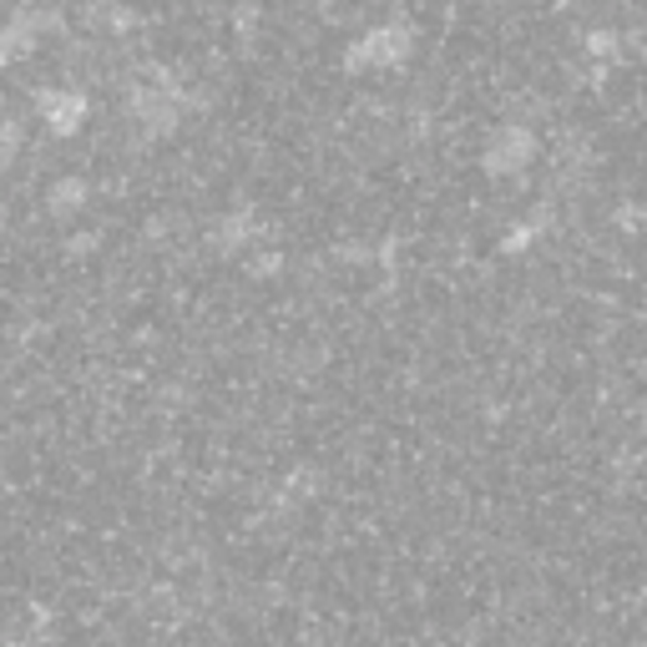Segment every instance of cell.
Here are the masks:
<instances>
[{
    "label": "cell",
    "instance_id": "obj_1",
    "mask_svg": "<svg viewBox=\"0 0 647 647\" xmlns=\"http://www.w3.org/2000/svg\"><path fill=\"white\" fill-rule=\"evenodd\" d=\"M41 112L46 122H51V132H76L81 127V117H87V102H81V91H46L41 97Z\"/></svg>",
    "mask_w": 647,
    "mask_h": 647
},
{
    "label": "cell",
    "instance_id": "obj_2",
    "mask_svg": "<svg viewBox=\"0 0 647 647\" xmlns=\"http://www.w3.org/2000/svg\"><path fill=\"white\" fill-rule=\"evenodd\" d=\"M410 51V41H405V30H375V36H365V46H354V66L365 61V66H380V61H399Z\"/></svg>",
    "mask_w": 647,
    "mask_h": 647
},
{
    "label": "cell",
    "instance_id": "obj_3",
    "mask_svg": "<svg viewBox=\"0 0 647 647\" xmlns=\"http://www.w3.org/2000/svg\"><path fill=\"white\" fill-rule=\"evenodd\" d=\"M527 152H531V137L516 132V127H506V132L491 142V167H496V173H511V167L527 162Z\"/></svg>",
    "mask_w": 647,
    "mask_h": 647
},
{
    "label": "cell",
    "instance_id": "obj_4",
    "mask_svg": "<svg viewBox=\"0 0 647 647\" xmlns=\"http://www.w3.org/2000/svg\"><path fill=\"white\" fill-rule=\"evenodd\" d=\"M81 198H87V182H81V177H66V182H56V192H51V207H56V213H72Z\"/></svg>",
    "mask_w": 647,
    "mask_h": 647
}]
</instances>
